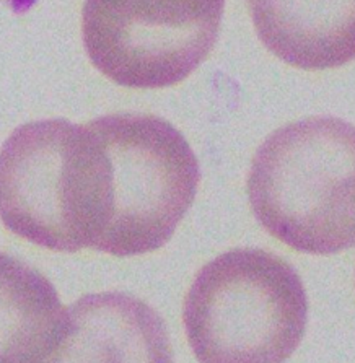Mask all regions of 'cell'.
<instances>
[{
    "instance_id": "cell-5",
    "label": "cell",
    "mask_w": 355,
    "mask_h": 363,
    "mask_svg": "<svg viewBox=\"0 0 355 363\" xmlns=\"http://www.w3.org/2000/svg\"><path fill=\"white\" fill-rule=\"evenodd\" d=\"M223 9V0H90L81 12V36L93 65L108 79L163 88L184 80L212 51Z\"/></svg>"
},
{
    "instance_id": "cell-6",
    "label": "cell",
    "mask_w": 355,
    "mask_h": 363,
    "mask_svg": "<svg viewBox=\"0 0 355 363\" xmlns=\"http://www.w3.org/2000/svg\"><path fill=\"white\" fill-rule=\"evenodd\" d=\"M46 363H174L170 334L145 301L121 291L85 295L65 308V328Z\"/></svg>"
},
{
    "instance_id": "cell-7",
    "label": "cell",
    "mask_w": 355,
    "mask_h": 363,
    "mask_svg": "<svg viewBox=\"0 0 355 363\" xmlns=\"http://www.w3.org/2000/svg\"><path fill=\"white\" fill-rule=\"evenodd\" d=\"M249 9L261 41L288 64L302 69H329L354 59L352 0H254Z\"/></svg>"
},
{
    "instance_id": "cell-4",
    "label": "cell",
    "mask_w": 355,
    "mask_h": 363,
    "mask_svg": "<svg viewBox=\"0 0 355 363\" xmlns=\"http://www.w3.org/2000/svg\"><path fill=\"white\" fill-rule=\"evenodd\" d=\"M89 125L105 145L113 172L111 218L95 250L128 257L167 245L201 183L188 140L152 114H108Z\"/></svg>"
},
{
    "instance_id": "cell-1",
    "label": "cell",
    "mask_w": 355,
    "mask_h": 363,
    "mask_svg": "<svg viewBox=\"0 0 355 363\" xmlns=\"http://www.w3.org/2000/svg\"><path fill=\"white\" fill-rule=\"evenodd\" d=\"M111 207V163L89 124L33 121L4 142L0 220L20 238L52 251L95 250Z\"/></svg>"
},
{
    "instance_id": "cell-3",
    "label": "cell",
    "mask_w": 355,
    "mask_h": 363,
    "mask_svg": "<svg viewBox=\"0 0 355 363\" xmlns=\"http://www.w3.org/2000/svg\"><path fill=\"white\" fill-rule=\"evenodd\" d=\"M307 320L298 272L258 247H238L205 264L184 298L186 335L199 363H286Z\"/></svg>"
},
{
    "instance_id": "cell-8",
    "label": "cell",
    "mask_w": 355,
    "mask_h": 363,
    "mask_svg": "<svg viewBox=\"0 0 355 363\" xmlns=\"http://www.w3.org/2000/svg\"><path fill=\"white\" fill-rule=\"evenodd\" d=\"M64 328L65 308L54 285L0 252V363H46Z\"/></svg>"
},
{
    "instance_id": "cell-2",
    "label": "cell",
    "mask_w": 355,
    "mask_h": 363,
    "mask_svg": "<svg viewBox=\"0 0 355 363\" xmlns=\"http://www.w3.org/2000/svg\"><path fill=\"white\" fill-rule=\"evenodd\" d=\"M354 124L315 116L287 124L258 148L248 176L253 212L263 228L308 255L354 246Z\"/></svg>"
}]
</instances>
